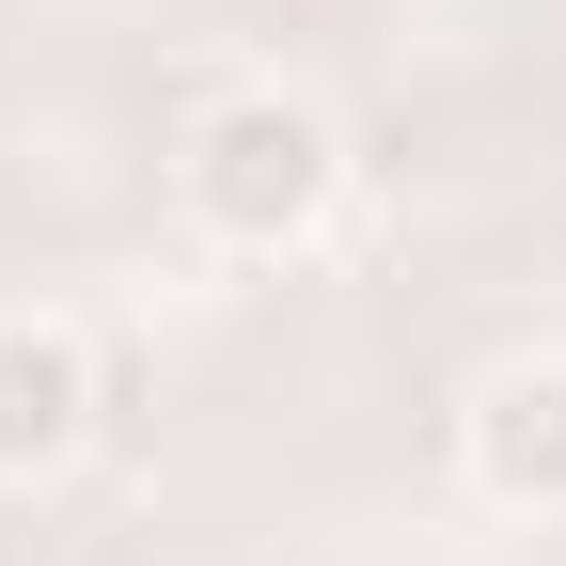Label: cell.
Wrapping results in <instances>:
<instances>
[{
  "mask_svg": "<svg viewBox=\"0 0 566 566\" xmlns=\"http://www.w3.org/2000/svg\"><path fill=\"white\" fill-rule=\"evenodd\" d=\"M457 488L520 535L566 520V346H520V363H488L457 394Z\"/></svg>",
  "mask_w": 566,
  "mask_h": 566,
  "instance_id": "3",
  "label": "cell"
},
{
  "mask_svg": "<svg viewBox=\"0 0 566 566\" xmlns=\"http://www.w3.org/2000/svg\"><path fill=\"white\" fill-rule=\"evenodd\" d=\"M174 221L189 252L221 268H315L346 237V189H363V158H346V111L315 80H283V63H237V80H205L174 111Z\"/></svg>",
  "mask_w": 566,
  "mask_h": 566,
  "instance_id": "1",
  "label": "cell"
},
{
  "mask_svg": "<svg viewBox=\"0 0 566 566\" xmlns=\"http://www.w3.org/2000/svg\"><path fill=\"white\" fill-rule=\"evenodd\" d=\"M95 331L63 315V300H0V504H32V488H63L95 457Z\"/></svg>",
  "mask_w": 566,
  "mask_h": 566,
  "instance_id": "2",
  "label": "cell"
}]
</instances>
